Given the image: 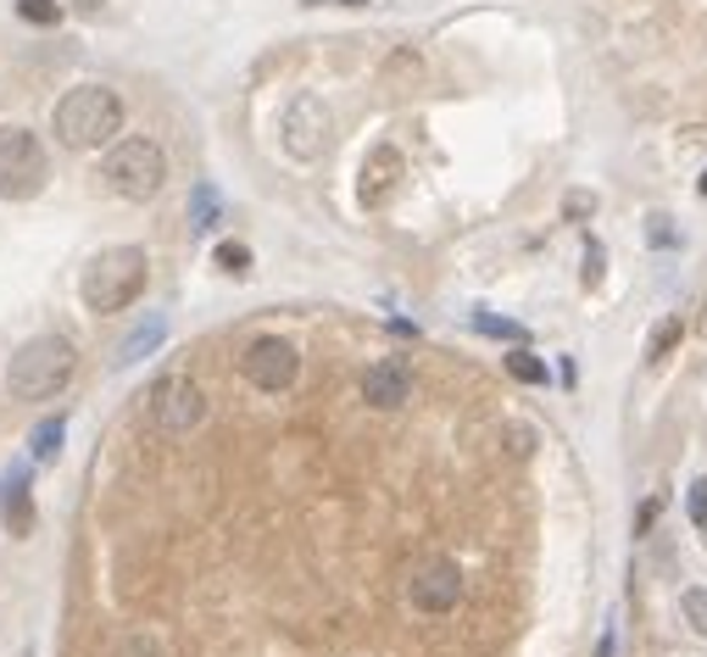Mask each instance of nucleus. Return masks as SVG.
Returning a JSON list of instances; mask_svg holds the SVG:
<instances>
[{
  "label": "nucleus",
  "instance_id": "nucleus-2",
  "mask_svg": "<svg viewBox=\"0 0 707 657\" xmlns=\"http://www.w3.org/2000/svg\"><path fill=\"white\" fill-rule=\"evenodd\" d=\"M145 284H151V256H145V245H107V251L84 267L79 295H84V306H90L95 317H107V312L134 306V301L145 295Z\"/></svg>",
  "mask_w": 707,
  "mask_h": 657
},
{
  "label": "nucleus",
  "instance_id": "nucleus-21",
  "mask_svg": "<svg viewBox=\"0 0 707 657\" xmlns=\"http://www.w3.org/2000/svg\"><path fill=\"white\" fill-rule=\"evenodd\" d=\"M685 513H690V524L707 535V479H690V491H685Z\"/></svg>",
  "mask_w": 707,
  "mask_h": 657
},
{
  "label": "nucleus",
  "instance_id": "nucleus-15",
  "mask_svg": "<svg viewBox=\"0 0 707 657\" xmlns=\"http://www.w3.org/2000/svg\"><path fill=\"white\" fill-rule=\"evenodd\" d=\"M474 328H479V335H491V341H513V346H524V341H529V335H524V323L496 317V312H474Z\"/></svg>",
  "mask_w": 707,
  "mask_h": 657
},
{
  "label": "nucleus",
  "instance_id": "nucleus-20",
  "mask_svg": "<svg viewBox=\"0 0 707 657\" xmlns=\"http://www.w3.org/2000/svg\"><path fill=\"white\" fill-rule=\"evenodd\" d=\"M218 267L234 273V279H245V273H251V251H245L240 240H223V245H218Z\"/></svg>",
  "mask_w": 707,
  "mask_h": 657
},
{
  "label": "nucleus",
  "instance_id": "nucleus-18",
  "mask_svg": "<svg viewBox=\"0 0 707 657\" xmlns=\"http://www.w3.org/2000/svg\"><path fill=\"white\" fill-rule=\"evenodd\" d=\"M507 374H513L518 385H546V363H541V357H529L524 346L507 357Z\"/></svg>",
  "mask_w": 707,
  "mask_h": 657
},
{
  "label": "nucleus",
  "instance_id": "nucleus-12",
  "mask_svg": "<svg viewBox=\"0 0 707 657\" xmlns=\"http://www.w3.org/2000/svg\"><path fill=\"white\" fill-rule=\"evenodd\" d=\"M0 507H7V529L23 540L34 535V491H29V474H12L7 491H0Z\"/></svg>",
  "mask_w": 707,
  "mask_h": 657
},
{
  "label": "nucleus",
  "instance_id": "nucleus-28",
  "mask_svg": "<svg viewBox=\"0 0 707 657\" xmlns=\"http://www.w3.org/2000/svg\"><path fill=\"white\" fill-rule=\"evenodd\" d=\"M301 7H345V12H363V7H374V0H301Z\"/></svg>",
  "mask_w": 707,
  "mask_h": 657
},
{
  "label": "nucleus",
  "instance_id": "nucleus-16",
  "mask_svg": "<svg viewBox=\"0 0 707 657\" xmlns=\"http://www.w3.org/2000/svg\"><path fill=\"white\" fill-rule=\"evenodd\" d=\"M18 18L34 29H57L62 23V0H18Z\"/></svg>",
  "mask_w": 707,
  "mask_h": 657
},
{
  "label": "nucleus",
  "instance_id": "nucleus-13",
  "mask_svg": "<svg viewBox=\"0 0 707 657\" xmlns=\"http://www.w3.org/2000/svg\"><path fill=\"white\" fill-rule=\"evenodd\" d=\"M162 335H168V323H162V317H145V323L134 328V335H129V341L118 346V363L129 368V363H140V357H151V352L162 346Z\"/></svg>",
  "mask_w": 707,
  "mask_h": 657
},
{
  "label": "nucleus",
  "instance_id": "nucleus-19",
  "mask_svg": "<svg viewBox=\"0 0 707 657\" xmlns=\"http://www.w3.org/2000/svg\"><path fill=\"white\" fill-rule=\"evenodd\" d=\"M679 613H685V624H690L696 635H707V590H701V585H690V590L679 596Z\"/></svg>",
  "mask_w": 707,
  "mask_h": 657
},
{
  "label": "nucleus",
  "instance_id": "nucleus-4",
  "mask_svg": "<svg viewBox=\"0 0 707 657\" xmlns=\"http://www.w3.org/2000/svg\"><path fill=\"white\" fill-rule=\"evenodd\" d=\"M101 179H107V190L123 195V201H156L162 184H168V151H162L151 134H129V140H118V145L107 151Z\"/></svg>",
  "mask_w": 707,
  "mask_h": 657
},
{
  "label": "nucleus",
  "instance_id": "nucleus-3",
  "mask_svg": "<svg viewBox=\"0 0 707 657\" xmlns=\"http://www.w3.org/2000/svg\"><path fill=\"white\" fill-rule=\"evenodd\" d=\"M79 374V352L68 335H34L12 352L7 363V391L18 402H51L57 391H68V380Z\"/></svg>",
  "mask_w": 707,
  "mask_h": 657
},
{
  "label": "nucleus",
  "instance_id": "nucleus-9",
  "mask_svg": "<svg viewBox=\"0 0 707 657\" xmlns=\"http://www.w3.org/2000/svg\"><path fill=\"white\" fill-rule=\"evenodd\" d=\"M407 602L418 607V613H430V618H441V613H452L457 602H463V568L452 563V557H418L413 568H407Z\"/></svg>",
  "mask_w": 707,
  "mask_h": 657
},
{
  "label": "nucleus",
  "instance_id": "nucleus-11",
  "mask_svg": "<svg viewBox=\"0 0 707 657\" xmlns=\"http://www.w3.org/2000/svg\"><path fill=\"white\" fill-rule=\"evenodd\" d=\"M407 396H413V368H407L402 357L368 363V374H363V402H368V407L396 413V407H407Z\"/></svg>",
  "mask_w": 707,
  "mask_h": 657
},
{
  "label": "nucleus",
  "instance_id": "nucleus-24",
  "mask_svg": "<svg viewBox=\"0 0 707 657\" xmlns=\"http://www.w3.org/2000/svg\"><path fill=\"white\" fill-rule=\"evenodd\" d=\"M563 212H568V218L579 223V218H590V212H596V195H585V190H574V195L563 201Z\"/></svg>",
  "mask_w": 707,
  "mask_h": 657
},
{
  "label": "nucleus",
  "instance_id": "nucleus-5",
  "mask_svg": "<svg viewBox=\"0 0 707 657\" xmlns=\"http://www.w3.org/2000/svg\"><path fill=\"white\" fill-rule=\"evenodd\" d=\"M46 190V145L23 123H0V195L34 201Z\"/></svg>",
  "mask_w": 707,
  "mask_h": 657
},
{
  "label": "nucleus",
  "instance_id": "nucleus-25",
  "mask_svg": "<svg viewBox=\"0 0 707 657\" xmlns=\"http://www.w3.org/2000/svg\"><path fill=\"white\" fill-rule=\"evenodd\" d=\"M585 284H602V245H585Z\"/></svg>",
  "mask_w": 707,
  "mask_h": 657
},
{
  "label": "nucleus",
  "instance_id": "nucleus-22",
  "mask_svg": "<svg viewBox=\"0 0 707 657\" xmlns=\"http://www.w3.org/2000/svg\"><path fill=\"white\" fill-rule=\"evenodd\" d=\"M212 223H218V195L201 184V190H195V212H190V229H212Z\"/></svg>",
  "mask_w": 707,
  "mask_h": 657
},
{
  "label": "nucleus",
  "instance_id": "nucleus-8",
  "mask_svg": "<svg viewBox=\"0 0 707 657\" xmlns=\"http://www.w3.org/2000/svg\"><path fill=\"white\" fill-rule=\"evenodd\" d=\"M240 380L256 385V391H267V396H279V391H290L301 380V352L284 335H256L240 352Z\"/></svg>",
  "mask_w": 707,
  "mask_h": 657
},
{
  "label": "nucleus",
  "instance_id": "nucleus-29",
  "mask_svg": "<svg viewBox=\"0 0 707 657\" xmlns=\"http://www.w3.org/2000/svg\"><path fill=\"white\" fill-rule=\"evenodd\" d=\"M657 513H663V502H657V496H652V502H646V507H640V518H635V529H640V535H646V529H652V518H657Z\"/></svg>",
  "mask_w": 707,
  "mask_h": 657
},
{
  "label": "nucleus",
  "instance_id": "nucleus-27",
  "mask_svg": "<svg viewBox=\"0 0 707 657\" xmlns=\"http://www.w3.org/2000/svg\"><path fill=\"white\" fill-rule=\"evenodd\" d=\"M646 240H652V245H674V229H668V218H652Z\"/></svg>",
  "mask_w": 707,
  "mask_h": 657
},
{
  "label": "nucleus",
  "instance_id": "nucleus-10",
  "mask_svg": "<svg viewBox=\"0 0 707 657\" xmlns=\"http://www.w3.org/2000/svg\"><path fill=\"white\" fill-rule=\"evenodd\" d=\"M402 179H407L402 151H396V145H374V151L363 156V173H357V195H363V206H385V201L402 190Z\"/></svg>",
  "mask_w": 707,
  "mask_h": 657
},
{
  "label": "nucleus",
  "instance_id": "nucleus-7",
  "mask_svg": "<svg viewBox=\"0 0 707 657\" xmlns=\"http://www.w3.org/2000/svg\"><path fill=\"white\" fill-rule=\"evenodd\" d=\"M284 151L295 156V162H317L323 151H329V140H334V112L323 107V95H312V90H301L290 107H284Z\"/></svg>",
  "mask_w": 707,
  "mask_h": 657
},
{
  "label": "nucleus",
  "instance_id": "nucleus-23",
  "mask_svg": "<svg viewBox=\"0 0 707 657\" xmlns=\"http://www.w3.org/2000/svg\"><path fill=\"white\" fill-rule=\"evenodd\" d=\"M123 657H162V646H156V635H145V629H134V635L123 640Z\"/></svg>",
  "mask_w": 707,
  "mask_h": 657
},
{
  "label": "nucleus",
  "instance_id": "nucleus-14",
  "mask_svg": "<svg viewBox=\"0 0 707 657\" xmlns=\"http://www.w3.org/2000/svg\"><path fill=\"white\" fill-rule=\"evenodd\" d=\"M62 441H68V418H40L34 435H29V457H34V463H57Z\"/></svg>",
  "mask_w": 707,
  "mask_h": 657
},
{
  "label": "nucleus",
  "instance_id": "nucleus-17",
  "mask_svg": "<svg viewBox=\"0 0 707 657\" xmlns=\"http://www.w3.org/2000/svg\"><path fill=\"white\" fill-rule=\"evenodd\" d=\"M679 335H685V323H679V317H663V323L652 328V346H646V357H652V363H663V357L679 346Z\"/></svg>",
  "mask_w": 707,
  "mask_h": 657
},
{
  "label": "nucleus",
  "instance_id": "nucleus-1",
  "mask_svg": "<svg viewBox=\"0 0 707 657\" xmlns=\"http://www.w3.org/2000/svg\"><path fill=\"white\" fill-rule=\"evenodd\" d=\"M51 129H57V140H62L68 151L118 145V134H123V101H118V90H107V84H79V90H68V95L57 101Z\"/></svg>",
  "mask_w": 707,
  "mask_h": 657
},
{
  "label": "nucleus",
  "instance_id": "nucleus-30",
  "mask_svg": "<svg viewBox=\"0 0 707 657\" xmlns=\"http://www.w3.org/2000/svg\"><path fill=\"white\" fill-rule=\"evenodd\" d=\"M73 7H79V12H95V7H101V0H73Z\"/></svg>",
  "mask_w": 707,
  "mask_h": 657
},
{
  "label": "nucleus",
  "instance_id": "nucleus-6",
  "mask_svg": "<svg viewBox=\"0 0 707 657\" xmlns=\"http://www.w3.org/2000/svg\"><path fill=\"white\" fill-rule=\"evenodd\" d=\"M145 413L162 435H190L206 424V391L190 380V374H162L151 391H145Z\"/></svg>",
  "mask_w": 707,
  "mask_h": 657
},
{
  "label": "nucleus",
  "instance_id": "nucleus-31",
  "mask_svg": "<svg viewBox=\"0 0 707 657\" xmlns=\"http://www.w3.org/2000/svg\"><path fill=\"white\" fill-rule=\"evenodd\" d=\"M696 190H701V195H707V173H701V179H696Z\"/></svg>",
  "mask_w": 707,
  "mask_h": 657
},
{
  "label": "nucleus",
  "instance_id": "nucleus-26",
  "mask_svg": "<svg viewBox=\"0 0 707 657\" xmlns=\"http://www.w3.org/2000/svg\"><path fill=\"white\" fill-rule=\"evenodd\" d=\"M507 441H513V452H518V457H529V446H535V429L513 424V429H507Z\"/></svg>",
  "mask_w": 707,
  "mask_h": 657
}]
</instances>
